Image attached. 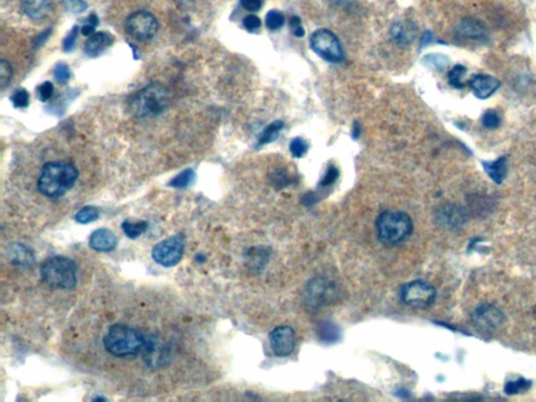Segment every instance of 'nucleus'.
Segmentation results:
<instances>
[{"mask_svg":"<svg viewBox=\"0 0 536 402\" xmlns=\"http://www.w3.org/2000/svg\"><path fill=\"white\" fill-rule=\"evenodd\" d=\"M148 227L149 224H148L147 221L143 220H126L122 223V229H123L124 234L130 239H136L139 236L143 235L147 231Z\"/></svg>","mask_w":536,"mask_h":402,"instance_id":"obj_21","label":"nucleus"},{"mask_svg":"<svg viewBox=\"0 0 536 402\" xmlns=\"http://www.w3.org/2000/svg\"><path fill=\"white\" fill-rule=\"evenodd\" d=\"M169 94L160 83H150L137 92L129 103V110L137 119L157 117L168 107Z\"/></svg>","mask_w":536,"mask_h":402,"instance_id":"obj_4","label":"nucleus"},{"mask_svg":"<svg viewBox=\"0 0 536 402\" xmlns=\"http://www.w3.org/2000/svg\"><path fill=\"white\" fill-rule=\"evenodd\" d=\"M194 176H195V173H194L193 170H185V171L181 172L178 175H176L174 178H172L171 182H169V186L175 189L187 188V187H189L190 185L192 184V182H193Z\"/></svg>","mask_w":536,"mask_h":402,"instance_id":"obj_25","label":"nucleus"},{"mask_svg":"<svg viewBox=\"0 0 536 402\" xmlns=\"http://www.w3.org/2000/svg\"><path fill=\"white\" fill-rule=\"evenodd\" d=\"M457 35L464 39L485 41L488 37V29L480 20L465 18L458 24Z\"/></svg>","mask_w":536,"mask_h":402,"instance_id":"obj_13","label":"nucleus"},{"mask_svg":"<svg viewBox=\"0 0 536 402\" xmlns=\"http://www.w3.org/2000/svg\"><path fill=\"white\" fill-rule=\"evenodd\" d=\"M21 8L29 18L42 20L52 12V0H22Z\"/></svg>","mask_w":536,"mask_h":402,"instance_id":"obj_16","label":"nucleus"},{"mask_svg":"<svg viewBox=\"0 0 536 402\" xmlns=\"http://www.w3.org/2000/svg\"><path fill=\"white\" fill-rule=\"evenodd\" d=\"M185 236L175 234L162 241L158 242L151 254L153 260L164 267H173L178 264L185 252Z\"/></svg>","mask_w":536,"mask_h":402,"instance_id":"obj_8","label":"nucleus"},{"mask_svg":"<svg viewBox=\"0 0 536 402\" xmlns=\"http://www.w3.org/2000/svg\"><path fill=\"white\" fill-rule=\"evenodd\" d=\"M274 180H276V182H274V184L278 185V186L282 188V186L281 185H284V186H286L287 182V178L286 175H285L284 173H282V172H278V173L276 174V176H274Z\"/></svg>","mask_w":536,"mask_h":402,"instance_id":"obj_44","label":"nucleus"},{"mask_svg":"<svg viewBox=\"0 0 536 402\" xmlns=\"http://www.w3.org/2000/svg\"><path fill=\"white\" fill-rule=\"evenodd\" d=\"M501 117H500L499 113H495V111L488 110L484 113V115H483L482 124L485 128H488V129H495V128H498L501 125Z\"/></svg>","mask_w":536,"mask_h":402,"instance_id":"obj_30","label":"nucleus"},{"mask_svg":"<svg viewBox=\"0 0 536 402\" xmlns=\"http://www.w3.org/2000/svg\"><path fill=\"white\" fill-rule=\"evenodd\" d=\"M467 69L463 65H456L453 67L449 73V82L451 86H453L456 89H461L465 86V82H464V78H465Z\"/></svg>","mask_w":536,"mask_h":402,"instance_id":"obj_23","label":"nucleus"},{"mask_svg":"<svg viewBox=\"0 0 536 402\" xmlns=\"http://www.w3.org/2000/svg\"><path fill=\"white\" fill-rule=\"evenodd\" d=\"M42 281L52 289L71 290L77 285V268L73 260L56 256L46 259L40 267Z\"/></svg>","mask_w":536,"mask_h":402,"instance_id":"obj_5","label":"nucleus"},{"mask_svg":"<svg viewBox=\"0 0 536 402\" xmlns=\"http://www.w3.org/2000/svg\"><path fill=\"white\" fill-rule=\"evenodd\" d=\"M531 387V382L525 378H519L514 382H508L505 386V393L507 395L520 394L526 392Z\"/></svg>","mask_w":536,"mask_h":402,"instance_id":"obj_28","label":"nucleus"},{"mask_svg":"<svg viewBox=\"0 0 536 402\" xmlns=\"http://www.w3.org/2000/svg\"><path fill=\"white\" fill-rule=\"evenodd\" d=\"M99 25V18L96 14H92L85 22H84L83 27H82L81 33L83 36H92L94 34V29Z\"/></svg>","mask_w":536,"mask_h":402,"instance_id":"obj_36","label":"nucleus"},{"mask_svg":"<svg viewBox=\"0 0 536 402\" xmlns=\"http://www.w3.org/2000/svg\"><path fill=\"white\" fill-rule=\"evenodd\" d=\"M416 29L414 23L409 21H398L392 27L391 37L398 45H407L411 43L416 38Z\"/></svg>","mask_w":536,"mask_h":402,"instance_id":"obj_18","label":"nucleus"},{"mask_svg":"<svg viewBox=\"0 0 536 402\" xmlns=\"http://www.w3.org/2000/svg\"><path fill=\"white\" fill-rule=\"evenodd\" d=\"M331 284L322 279L312 280L308 286L307 296L312 305H322L328 301L332 292Z\"/></svg>","mask_w":536,"mask_h":402,"instance_id":"obj_17","label":"nucleus"},{"mask_svg":"<svg viewBox=\"0 0 536 402\" xmlns=\"http://www.w3.org/2000/svg\"><path fill=\"white\" fill-rule=\"evenodd\" d=\"M100 216V210L98 208L92 206H87L85 208H81L79 212L76 214L75 220L80 224H88V223L94 222Z\"/></svg>","mask_w":536,"mask_h":402,"instance_id":"obj_24","label":"nucleus"},{"mask_svg":"<svg viewBox=\"0 0 536 402\" xmlns=\"http://www.w3.org/2000/svg\"><path fill=\"white\" fill-rule=\"evenodd\" d=\"M330 1L334 2V3L337 4H343L345 3L347 0H330Z\"/></svg>","mask_w":536,"mask_h":402,"instance_id":"obj_47","label":"nucleus"},{"mask_svg":"<svg viewBox=\"0 0 536 402\" xmlns=\"http://www.w3.org/2000/svg\"><path fill=\"white\" fill-rule=\"evenodd\" d=\"M326 325L328 330H326L325 326L323 325L322 327H320V336H322V338L324 340L334 342V340H337V338H339V332H337V328H335V326H333L332 324L328 323L326 324Z\"/></svg>","mask_w":536,"mask_h":402,"instance_id":"obj_38","label":"nucleus"},{"mask_svg":"<svg viewBox=\"0 0 536 402\" xmlns=\"http://www.w3.org/2000/svg\"><path fill=\"white\" fill-rule=\"evenodd\" d=\"M65 8L73 14H81L87 8V3L84 0H62Z\"/></svg>","mask_w":536,"mask_h":402,"instance_id":"obj_35","label":"nucleus"},{"mask_svg":"<svg viewBox=\"0 0 536 402\" xmlns=\"http://www.w3.org/2000/svg\"><path fill=\"white\" fill-rule=\"evenodd\" d=\"M54 76L57 81L60 83H67L71 79V73L69 66L65 63H59L54 69Z\"/></svg>","mask_w":536,"mask_h":402,"instance_id":"obj_33","label":"nucleus"},{"mask_svg":"<svg viewBox=\"0 0 536 402\" xmlns=\"http://www.w3.org/2000/svg\"><path fill=\"white\" fill-rule=\"evenodd\" d=\"M15 108H27L29 104V94L25 89H18L10 96Z\"/></svg>","mask_w":536,"mask_h":402,"instance_id":"obj_29","label":"nucleus"},{"mask_svg":"<svg viewBox=\"0 0 536 402\" xmlns=\"http://www.w3.org/2000/svg\"><path fill=\"white\" fill-rule=\"evenodd\" d=\"M262 0H241V6L250 12H257L262 8Z\"/></svg>","mask_w":536,"mask_h":402,"instance_id":"obj_42","label":"nucleus"},{"mask_svg":"<svg viewBox=\"0 0 536 402\" xmlns=\"http://www.w3.org/2000/svg\"><path fill=\"white\" fill-rule=\"evenodd\" d=\"M289 27H290L291 33L295 37L302 38L305 35V29H304L303 25H302V20L299 17L292 16L289 19Z\"/></svg>","mask_w":536,"mask_h":402,"instance_id":"obj_39","label":"nucleus"},{"mask_svg":"<svg viewBox=\"0 0 536 402\" xmlns=\"http://www.w3.org/2000/svg\"><path fill=\"white\" fill-rule=\"evenodd\" d=\"M115 42V37L106 31H99L90 36L87 41L84 44V52L88 57L100 56L105 50L111 48Z\"/></svg>","mask_w":536,"mask_h":402,"instance_id":"obj_14","label":"nucleus"},{"mask_svg":"<svg viewBox=\"0 0 536 402\" xmlns=\"http://www.w3.org/2000/svg\"><path fill=\"white\" fill-rule=\"evenodd\" d=\"M117 245V236L109 229H97L90 238V246L96 252H111Z\"/></svg>","mask_w":536,"mask_h":402,"instance_id":"obj_15","label":"nucleus"},{"mask_svg":"<svg viewBox=\"0 0 536 402\" xmlns=\"http://www.w3.org/2000/svg\"><path fill=\"white\" fill-rule=\"evenodd\" d=\"M50 29H48V31H43V33L40 34L39 36H38L37 39H36L35 41V45L40 46L42 45V44L44 43V42L46 41V39H48V36H50Z\"/></svg>","mask_w":536,"mask_h":402,"instance_id":"obj_43","label":"nucleus"},{"mask_svg":"<svg viewBox=\"0 0 536 402\" xmlns=\"http://www.w3.org/2000/svg\"><path fill=\"white\" fill-rule=\"evenodd\" d=\"M360 126L358 125V123H355V125H354L353 127V138H358V136H360Z\"/></svg>","mask_w":536,"mask_h":402,"instance_id":"obj_46","label":"nucleus"},{"mask_svg":"<svg viewBox=\"0 0 536 402\" xmlns=\"http://www.w3.org/2000/svg\"><path fill=\"white\" fill-rule=\"evenodd\" d=\"M13 71L10 63L2 59L0 62V85L1 88L6 87L12 79Z\"/></svg>","mask_w":536,"mask_h":402,"instance_id":"obj_32","label":"nucleus"},{"mask_svg":"<svg viewBox=\"0 0 536 402\" xmlns=\"http://www.w3.org/2000/svg\"><path fill=\"white\" fill-rule=\"evenodd\" d=\"M423 62L426 66L439 71H444L447 65L449 64V58L439 54L428 55V56L424 57Z\"/></svg>","mask_w":536,"mask_h":402,"instance_id":"obj_26","label":"nucleus"},{"mask_svg":"<svg viewBox=\"0 0 536 402\" xmlns=\"http://www.w3.org/2000/svg\"><path fill=\"white\" fill-rule=\"evenodd\" d=\"M285 22V16L281 10H271L267 13L265 17V24L271 31L280 29Z\"/></svg>","mask_w":536,"mask_h":402,"instance_id":"obj_27","label":"nucleus"},{"mask_svg":"<svg viewBox=\"0 0 536 402\" xmlns=\"http://www.w3.org/2000/svg\"><path fill=\"white\" fill-rule=\"evenodd\" d=\"M310 45L316 55L331 63L344 60V50L339 38L326 29H318L310 37Z\"/></svg>","mask_w":536,"mask_h":402,"instance_id":"obj_7","label":"nucleus"},{"mask_svg":"<svg viewBox=\"0 0 536 402\" xmlns=\"http://www.w3.org/2000/svg\"><path fill=\"white\" fill-rule=\"evenodd\" d=\"M79 172L73 164L52 161L42 167L38 178V190L50 199L64 196L77 182Z\"/></svg>","mask_w":536,"mask_h":402,"instance_id":"obj_1","label":"nucleus"},{"mask_svg":"<svg viewBox=\"0 0 536 402\" xmlns=\"http://www.w3.org/2000/svg\"><path fill=\"white\" fill-rule=\"evenodd\" d=\"M432 40V35L430 33V31H425V33L423 34V37H422L421 40V46L426 45V44L430 43V41Z\"/></svg>","mask_w":536,"mask_h":402,"instance_id":"obj_45","label":"nucleus"},{"mask_svg":"<svg viewBox=\"0 0 536 402\" xmlns=\"http://www.w3.org/2000/svg\"><path fill=\"white\" fill-rule=\"evenodd\" d=\"M400 300L407 306L424 309L434 304L437 292L434 286L428 282L417 280L404 284L400 289Z\"/></svg>","mask_w":536,"mask_h":402,"instance_id":"obj_6","label":"nucleus"},{"mask_svg":"<svg viewBox=\"0 0 536 402\" xmlns=\"http://www.w3.org/2000/svg\"><path fill=\"white\" fill-rule=\"evenodd\" d=\"M269 342L276 357H288L295 348V330L289 326H278L270 333Z\"/></svg>","mask_w":536,"mask_h":402,"instance_id":"obj_11","label":"nucleus"},{"mask_svg":"<svg viewBox=\"0 0 536 402\" xmlns=\"http://www.w3.org/2000/svg\"><path fill=\"white\" fill-rule=\"evenodd\" d=\"M146 340L139 330L124 324L111 326L103 338L107 352L115 357H132L145 347Z\"/></svg>","mask_w":536,"mask_h":402,"instance_id":"obj_3","label":"nucleus"},{"mask_svg":"<svg viewBox=\"0 0 536 402\" xmlns=\"http://www.w3.org/2000/svg\"><path fill=\"white\" fill-rule=\"evenodd\" d=\"M78 31H79V27L75 25V27L71 29V31L67 34L65 39L63 40V50H64L65 52H71V50H73V46H75L76 44V40H77Z\"/></svg>","mask_w":536,"mask_h":402,"instance_id":"obj_40","label":"nucleus"},{"mask_svg":"<svg viewBox=\"0 0 536 402\" xmlns=\"http://www.w3.org/2000/svg\"><path fill=\"white\" fill-rule=\"evenodd\" d=\"M283 127H284V123L282 121H276L274 123L269 124L265 128V131L261 134L260 138H259V145L269 144V143L276 141Z\"/></svg>","mask_w":536,"mask_h":402,"instance_id":"obj_22","label":"nucleus"},{"mask_svg":"<svg viewBox=\"0 0 536 402\" xmlns=\"http://www.w3.org/2000/svg\"><path fill=\"white\" fill-rule=\"evenodd\" d=\"M126 31L137 41H149L157 33L158 21L153 14L147 10H139L126 19Z\"/></svg>","mask_w":536,"mask_h":402,"instance_id":"obj_9","label":"nucleus"},{"mask_svg":"<svg viewBox=\"0 0 536 402\" xmlns=\"http://www.w3.org/2000/svg\"><path fill=\"white\" fill-rule=\"evenodd\" d=\"M413 229L411 217L402 210H386L376 220L377 236L386 245H400L411 237Z\"/></svg>","mask_w":536,"mask_h":402,"instance_id":"obj_2","label":"nucleus"},{"mask_svg":"<svg viewBox=\"0 0 536 402\" xmlns=\"http://www.w3.org/2000/svg\"><path fill=\"white\" fill-rule=\"evenodd\" d=\"M470 86L472 88L476 98L480 100H486L495 94L498 89L501 87V82L491 75H476L472 78L470 81Z\"/></svg>","mask_w":536,"mask_h":402,"instance_id":"obj_12","label":"nucleus"},{"mask_svg":"<svg viewBox=\"0 0 536 402\" xmlns=\"http://www.w3.org/2000/svg\"><path fill=\"white\" fill-rule=\"evenodd\" d=\"M503 320L502 311L491 304L480 305L472 315V323L482 332L495 331L503 324Z\"/></svg>","mask_w":536,"mask_h":402,"instance_id":"obj_10","label":"nucleus"},{"mask_svg":"<svg viewBox=\"0 0 536 402\" xmlns=\"http://www.w3.org/2000/svg\"><path fill=\"white\" fill-rule=\"evenodd\" d=\"M339 175V170H337V168H329L328 171L326 172L324 178H323L322 182H320V187H328L331 186L332 184H334L335 180H337Z\"/></svg>","mask_w":536,"mask_h":402,"instance_id":"obj_41","label":"nucleus"},{"mask_svg":"<svg viewBox=\"0 0 536 402\" xmlns=\"http://www.w3.org/2000/svg\"><path fill=\"white\" fill-rule=\"evenodd\" d=\"M289 148H290V152L293 157H297V159H301V157H303L304 155L307 153L308 145L303 138H295V140H292V142L290 143V147H289Z\"/></svg>","mask_w":536,"mask_h":402,"instance_id":"obj_31","label":"nucleus"},{"mask_svg":"<svg viewBox=\"0 0 536 402\" xmlns=\"http://www.w3.org/2000/svg\"><path fill=\"white\" fill-rule=\"evenodd\" d=\"M482 165L484 171L488 174L493 182H497L498 185H501L504 182L508 172V161L505 157H500L497 161H483Z\"/></svg>","mask_w":536,"mask_h":402,"instance_id":"obj_19","label":"nucleus"},{"mask_svg":"<svg viewBox=\"0 0 536 402\" xmlns=\"http://www.w3.org/2000/svg\"><path fill=\"white\" fill-rule=\"evenodd\" d=\"M261 24H262L261 19L256 15H248L244 19V29L250 33H254L257 29H260Z\"/></svg>","mask_w":536,"mask_h":402,"instance_id":"obj_37","label":"nucleus"},{"mask_svg":"<svg viewBox=\"0 0 536 402\" xmlns=\"http://www.w3.org/2000/svg\"><path fill=\"white\" fill-rule=\"evenodd\" d=\"M54 85L52 82L46 81L44 83L40 84L37 88L38 98L41 102H46L52 98L54 94Z\"/></svg>","mask_w":536,"mask_h":402,"instance_id":"obj_34","label":"nucleus"},{"mask_svg":"<svg viewBox=\"0 0 536 402\" xmlns=\"http://www.w3.org/2000/svg\"><path fill=\"white\" fill-rule=\"evenodd\" d=\"M10 261L18 266H29L35 262V256L27 246L21 243H14L8 248Z\"/></svg>","mask_w":536,"mask_h":402,"instance_id":"obj_20","label":"nucleus"}]
</instances>
